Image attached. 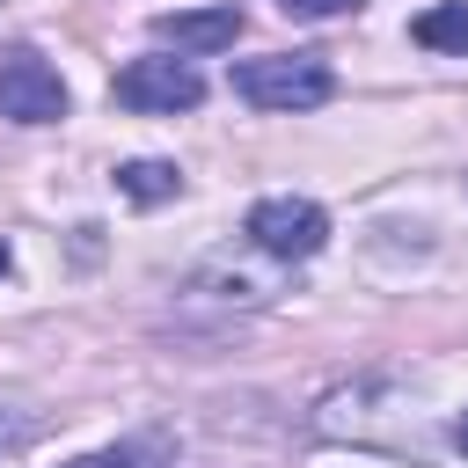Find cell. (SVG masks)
I'll list each match as a JSON object with an SVG mask.
<instances>
[{
  "instance_id": "1",
  "label": "cell",
  "mask_w": 468,
  "mask_h": 468,
  "mask_svg": "<svg viewBox=\"0 0 468 468\" xmlns=\"http://www.w3.org/2000/svg\"><path fill=\"white\" fill-rule=\"evenodd\" d=\"M227 80L256 110H314L336 95V73L322 66V51H263V58H241Z\"/></svg>"
},
{
  "instance_id": "2",
  "label": "cell",
  "mask_w": 468,
  "mask_h": 468,
  "mask_svg": "<svg viewBox=\"0 0 468 468\" xmlns=\"http://www.w3.org/2000/svg\"><path fill=\"white\" fill-rule=\"evenodd\" d=\"M241 234H249L263 256H278V263H307V256H322V241H329V212H322L314 197H256L249 219H241Z\"/></svg>"
},
{
  "instance_id": "3",
  "label": "cell",
  "mask_w": 468,
  "mask_h": 468,
  "mask_svg": "<svg viewBox=\"0 0 468 468\" xmlns=\"http://www.w3.org/2000/svg\"><path fill=\"white\" fill-rule=\"evenodd\" d=\"M66 102H73L66 80H58V66L37 44H7L0 51V117H15V124H58Z\"/></svg>"
},
{
  "instance_id": "4",
  "label": "cell",
  "mask_w": 468,
  "mask_h": 468,
  "mask_svg": "<svg viewBox=\"0 0 468 468\" xmlns=\"http://www.w3.org/2000/svg\"><path fill=\"white\" fill-rule=\"evenodd\" d=\"M117 102L124 110H154V117H176V110H197L205 102V73L176 51H154V58H132L124 73H117Z\"/></svg>"
},
{
  "instance_id": "5",
  "label": "cell",
  "mask_w": 468,
  "mask_h": 468,
  "mask_svg": "<svg viewBox=\"0 0 468 468\" xmlns=\"http://www.w3.org/2000/svg\"><path fill=\"white\" fill-rule=\"evenodd\" d=\"M154 37L176 44L183 58H212V51H227V44L241 37V7H234V0H212V7H161V15H154Z\"/></svg>"
},
{
  "instance_id": "6",
  "label": "cell",
  "mask_w": 468,
  "mask_h": 468,
  "mask_svg": "<svg viewBox=\"0 0 468 468\" xmlns=\"http://www.w3.org/2000/svg\"><path fill=\"white\" fill-rule=\"evenodd\" d=\"M410 37H417L424 51H453V58H468V0H439V7H424V15L410 22Z\"/></svg>"
},
{
  "instance_id": "7",
  "label": "cell",
  "mask_w": 468,
  "mask_h": 468,
  "mask_svg": "<svg viewBox=\"0 0 468 468\" xmlns=\"http://www.w3.org/2000/svg\"><path fill=\"white\" fill-rule=\"evenodd\" d=\"M117 190L132 205H168V197H183V168L176 161H124L117 168Z\"/></svg>"
},
{
  "instance_id": "8",
  "label": "cell",
  "mask_w": 468,
  "mask_h": 468,
  "mask_svg": "<svg viewBox=\"0 0 468 468\" xmlns=\"http://www.w3.org/2000/svg\"><path fill=\"white\" fill-rule=\"evenodd\" d=\"M66 468H176V453H168V439H117V446H102V453H80V461H66Z\"/></svg>"
},
{
  "instance_id": "9",
  "label": "cell",
  "mask_w": 468,
  "mask_h": 468,
  "mask_svg": "<svg viewBox=\"0 0 468 468\" xmlns=\"http://www.w3.org/2000/svg\"><path fill=\"white\" fill-rule=\"evenodd\" d=\"M37 431H44V417H37V410H22V402H0V453H22Z\"/></svg>"
},
{
  "instance_id": "10",
  "label": "cell",
  "mask_w": 468,
  "mask_h": 468,
  "mask_svg": "<svg viewBox=\"0 0 468 468\" xmlns=\"http://www.w3.org/2000/svg\"><path fill=\"white\" fill-rule=\"evenodd\" d=\"M285 15H307V22H329V15H358V0H278Z\"/></svg>"
},
{
  "instance_id": "11",
  "label": "cell",
  "mask_w": 468,
  "mask_h": 468,
  "mask_svg": "<svg viewBox=\"0 0 468 468\" xmlns=\"http://www.w3.org/2000/svg\"><path fill=\"white\" fill-rule=\"evenodd\" d=\"M453 446H461V453H468V410H461V417H453Z\"/></svg>"
},
{
  "instance_id": "12",
  "label": "cell",
  "mask_w": 468,
  "mask_h": 468,
  "mask_svg": "<svg viewBox=\"0 0 468 468\" xmlns=\"http://www.w3.org/2000/svg\"><path fill=\"white\" fill-rule=\"evenodd\" d=\"M0 278H7V241H0Z\"/></svg>"
}]
</instances>
